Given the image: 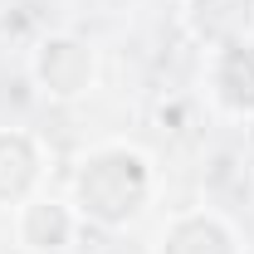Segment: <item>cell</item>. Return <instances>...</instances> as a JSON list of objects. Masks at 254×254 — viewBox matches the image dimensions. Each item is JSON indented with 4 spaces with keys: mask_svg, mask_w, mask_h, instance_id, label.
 <instances>
[{
    "mask_svg": "<svg viewBox=\"0 0 254 254\" xmlns=\"http://www.w3.org/2000/svg\"><path fill=\"white\" fill-rule=\"evenodd\" d=\"M147 200H152V166H147V157L137 147L108 142V147H93L78 161V176H73L78 220L118 230V225L137 220Z\"/></svg>",
    "mask_w": 254,
    "mask_h": 254,
    "instance_id": "1",
    "label": "cell"
},
{
    "mask_svg": "<svg viewBox=\"0 0 254 254\" xmlns=\"http://www.w3.org/2000/svg\"><path fill=\"white\" fill-rule=\"evenodd\" d=\"M30 73H34V83H39V93H49V98H83L88 88H93V78H98V59H93V49H88L83 39L54 34V39H44V44L34 49Z\"/></svg>",
    "mask_w": 254,
    "mask_h": 254,
    "instance_id": "2",
    "label": "cell"
},
{
    "mask_svg": "<svg viewBox=\"0 0 254 254\" xmlns=\"http://www.w3.org/2000/svg\"><path fill=\"white\" fill-rule=\"evenodd\" d=\"M210 98L225 113L254 118V39L210 49Z\"/></svg>",
    "mask_w": 254,
    "mask_h": 254,
    "instance_id": "3",
    "label": "cell"
},
{
    "mask_svg": "<svg viewBox=\"0 0 254 254\" xmlns=\"http://www.w3.org/2000/svg\"><path fill=\"white\" fill-rule=\"evenodd\" d=\"M15 230H20V245L34 254H59L73 230H78V210L64 205V200H39L30 195L25 205H15Z\"/></svg>",
    "mask_w": 254,
    "mask_h": 254,
    "instance_id": "4",
    "label": "cell"
},
{
    "mask_svg": "<svg viewBox=\"0 0 254 254\" xmlns=\"http://www.w3.org/2000/svg\"><path fill=\"white\" fill-rule=\"evenodd\" d=\"M157 254H240V245H235V230L220 215L190 210V215H176L161 230Z\"/></svg>",
    "mask_w": 254,
    "mask_h": 254,
    "instance_id": "5",
    "label": "cell"
},
{
    "mask_svg": "<svg viewBox=\"0 0 254 254\" xmlns=\"http://www.w3.org/2000/svg\"><path fill=\"white\" fill-rule=\"evenodd\" d=\"M39 166H44V157L30 132H0V210H15L30 200Z\"/></svg>",
    "mask_w": 254,
    "mask_h": 254,
    "instance_id": "6",
    "label": "cell"
}]
</instances>
